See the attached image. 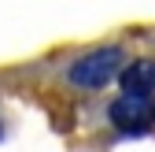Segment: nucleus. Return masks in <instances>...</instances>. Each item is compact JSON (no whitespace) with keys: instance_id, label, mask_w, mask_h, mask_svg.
Here are the masks:
<instances>
[{"instance_id":"nucleus-1","label":"nucleus","mask_w":155,"mask_h":152,"mask_svg":"<svg viewBox=\"0 0 155 152\" xmlns=\"http://www.w3.org/2000/svg\"><path fill=\"white\" fill-rule=\"evenodd\" d=\"M118 71H122V48H118V45H107V48L85 52L81 60H74L70 82H74L78 89H100V85H107Z\"/></svg>"},{"instance_id":"nucleus-3","label":"nucleus","mask_w":155,"mask_h":152,"mask_svg":"<svg viewBox=\"0 0 155 152\" xmlns=\"http://www.w3.org/2000/svg\"><path fill=\"white\" fill-rule=\"evenodd\" d=\"M122 89L126 97H151L155 89V63L151 60H137L122 71Z\"/></svg>"},{"instance_id":"nucleus-2","label":"nucleus","mask_w":155,"mask_h":152,"mask_svg":"<svg viewBox=\"0 0 155 152\" xmlns=\"http://www.w3.org/2000/svg\"><path fill=\"white\" fill-rule=\"evenodd\" d=\"M111 123L122 130V134H144L155 123V100L151 97H122L111 104Z\"/></svg>"}]
</instances>
